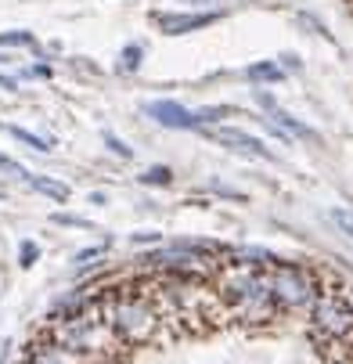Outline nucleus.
<instances>
[{"mask_svg":"<svg viewBox=\"0 0 353 364\" xmlns=\"http://www.w3.org/2000/svg\"><path fill=\"white\" fill-rule=\"evenodd\" d=\"M267 278H271V296L278 314H303L321 296L317 278L299 264H267Z\"/></svg>","mask_w":353,"mask_h":364,"instance_id":"4","label":"nucleus"},{"mask_svg":"<svg viewBox=\"0 0 353 364\" xmlns=\"http://www.w3.org/2000/svg\"><path fill=\"white\" fill-rule=\"evenodd\" d=\"M271 112H274V119H278V123H281L285 130H292L295 137H303V141H317V134H314V130H310L307 123H299V119H292V116H288V112H281L278 105H274Z\"/></svg>","mask_w":353,"mask_h":364,"instance_id":"10","label":"nucleus"},{"mask_svg":"<svg viewBox=\"0 0 353 364\" xmlns=\"http://www.w3.org/2000/svg\"><path fill=\"white\" fill-rule=\"evenodd\" d=\"M105 141H109V148H112V151H116V155H123V159H130V155H134V151H130V148H126V144H123V141H119V137H112V134H109V137H105Z\"/></svg>","mask_w":353,"mask_h":364,"instance_id":"17","label":"nucleus"},{"mask_svg":"<svg viewBox=\"0 0 353 364\" xmlns=\"http://www.w3.org/2000/svg\"><path fill=\"white\" fill-rule=\"evenodd\" d=\"M55 224H69V228H87V220H80V217H55Z\"/></svg>","mask_w":353,"mask_h":364,"instance_id":"19","label":"nucleus"},{"mask_svg":"<svg viewBox=\"0 0 353 364\" xmlns=\"http://www.w3.org/2000/svg\"><path fill=\"white\" fill-rule=\"evenodd\" d=\"M29 364H94L90 357L76 353V350H65L50 339H40L33 350H29Z\"/></svg>","mask_w":353,"mask_h":364,"instance_id":"6","label":"nucleus"},{"mask_svg":"<svg viewBox=\"0 0 353 364\" xmlns=\"http://www.w3.org/2000/svg\"><path fill=\"white\" fill-rule=\"evenodd\" d=\"M156 22H159L166 33H188V29H195V26L217 22V15H156Z\"/></svg>","mask_w":353,"mask_h":364,"instance_id":"9","label":"nucleus"},{"mask_svg":"<svg viewBox=\"0 0 353 364\" xmlns=\"http://www.w3.org/2000/svg\"><path fill=\"white\" fill-rule=\"evenodd\" d=\"M0 43H15V47H26V43H33V36H29V33H0Z\"/></svg>","mask_w":353,"mask_h":364,"instance_id":"16","label":"nucleus"},{"mask_svg":"<svg viewBox=\"0 0 353 364\" xmlns=\"http://www.w3.org/2000/svg\"><path fill=\"white\" fill-rule=\"evenodd\" d=\"M8 130H11V137L26 141L29 148H36V151H50V141H43V137H36V134H29V130H22V127H8Z\"/></svg>","mask_w":353,"mask_h":364,"instance_id":"12","label":"nucleus"},{"mask_svg":"<svg viewBox=\"0 0 353 364\" xmlns=\"http://www.w3.org/2000/svg\"><path fill=\"white\" fill-rule=\"evenodd\" d=\"M213 137H217V141H224V144H227V148H234V151L256 155V159H274V151H271V148H264V141H256V137L245 134V130L220 127V130H213Z\"/></svg>","mask_w":353,"mask_h":364,"instance_id":"7","label":"nucleus"},{"mask_svg":"<svg viewBox=\"0 0 353 364\" xmlns=\"http://www.w3.org/2000/svg\"><path fill=\"white\" fill-rule=\"evenodd\" d=\"M349 353H353V346H349Z\"/></svg>","mask_w":353,"mask_h":364,"instance_id":"24","label":"nucleus"},{"mask_svg":"<svg viewBox=\"0 0 353 364\" xmlns=\"http://www.w3.org/2000/svg\"><path fill=\"white\" fill-rule=\"evenodd\" d=\"M0 170H11V173H22V177H26V170H22V166H18L15 159H8L4 151H0Z\"/></svg>","mask_w":353,"mask_h":364,"instance_id":"18","label":"nucleus"},{"mask_svg":"<svg viewBox=\"0 0 353 364\" xmlns=\"http://www.w3.org/2000/svg\"><path fill=\"white\" fill-rule=\"evenodd\" d=\"M141 181H144V184H170V170H166V166H156V170L141 173Z\"/></svg>","mask_w":353,"mask_h":364,"instance_id":"14","label":"nucleus"},{"mask_svg":"<svg viewBox=\"0 0 353 364\" xmlns=\"http://www.w3.org/2000/svg\"><path fill=\"white\" fill-rule=\"evenodd\" d=\"M134 65H137V47L126 50V69H134Z\"/></svg>","mask_w":353,"mask_h":364,"instance_id":"21","label":"nucleus"},{"mask_svg":"<svg viewBox=\"0 0 353 364\" xmlns=\"http://www.w3.org/2000/svg\"><path fill=\"white\" fill-rule=\"evenodd\" d=\"M29 184H33L36 191L50 195L55 202H65V198H69V184H62V181H50V177H29Z\"/></svg>","mask_w":353,"mask_h":364,"instance_id":"11","label":"nucleus"},{"mask_svg":"<svg viewBox=\"0 0 353 364\" xmlns=\"http://www.w3.org/2000/svg\"><path fill=\"white\" fill-rule=\"evenodd\" d=\"M33 259H36V245H29V242H26V245H22V264L29 267Z\"/></svg>","mask_w":353,"mask_h":364,"instance_id":"20","label":"nucleus"},{"mask_svg":"<svg viewBox=\"0 0 353 364\" xmlns=\"http://www.w3.org/2000/svg\"><path fill=\"white\" fill-rule=\"evenodd\" d=\"M148 116H156L159 123H166V127H198V116L195 112H188V109H180V105H173V101H156V105H148Z\"/></svg>","mask_w":353,"mask_h":364,"instance_id":"8","label":"nucleus"},{"mask_svg":"<svg viewBox=\"0 0 353 364\" xmlns=\"http://www.w3.org/2000/svg\"><path fill=\"white\" fill-rule=\"evenodd\" d=\"M310 332L328 350L353 346V303L342 296H317L310 303Z\"/></svg>","mask_w":353,"mask_h":364,"instance_id":"5","label":"nucleus"},{"mask_svg":"<svg viewBox=\"0 0 353 364\" xmlns=\"http://www.w3.org/2000/svg\"><path fill=\"white\" fill-rule=\"evenodd\" d=\"M332 220L353 238V213H349V210H332Z\"/></svg>","mask_w":353,"mask_h":364,"instance_id":"15","label":"nucleus"},{"mask_svg":"<svg viewBox=\"0 0 353 364\" xmlns=\"http://www.w3.org/2000/svg\"><path fill=\"white\" fill-rule=\"evenodd\" d=\"M43 339L58 343L65 350H76V353L90 357L94 364H109V360H116L126 350L119 343V336L112 332V325L105 321V314H101V306H97L94 296L83 306H76V310L55 314V321H50Z\"/></svg>","mask_w":353,"mask_h":364,"instance_id":"3","label":"nucleus"},{"mask_svg":"<svg viewBox=\"0 0 353 364\" xmlns=\"http://www.w3.org/2000/svg\"><path fill=\"white\" fill-rule=\"evenodd\" d=\"M0 62H8V58H4V55H0Z\"/></svg>","mask_w":353,"mask_h":364,"instance_id":"22","label":"nucleus"},{"mask_svg":"<svg viewBox=\"0 0 353 364\" xmlns=\"http://www.w3.org/2000/svg\"><path fill=\"white\" fill-rule=\"evenodd\" d=\"M94 299L123 346H148L166 332V321L159 314L156 299L148 296L144 282L141 285H112L105 292H97Z\"/></svg>","mask_w":353,"mask_h":364,"instance_id":"2","label":"nucleus"},{"mask_svg":"<svg viewBox=\"0 0 353 364\" xmlns=\"http://www.w3.org/2000/svg\"><path fill=\"white\" fill-rule=\"evenodd\" d=\"M249 76H252V80H260V76H264V80H281V69H278V65H252Z\"/></svg>","mask_w":353,"mask_h":364,"instance_id":"13","label":"nucleus"},{"mask_svg":"<svg viewBox=\"0 0 353 364\" xmlns=\"http://www.w3.org/2000/svg\"><path fill=\"white\" fill-rule=\"evenodd\" d=\"M0 195H4V188H0Z\"/></svg>","mask_w":353,"mask_h":364,"instance_id":"23","label":"nucleus"},{"mask_svg":"<svg viewBox=\"0 0 353 364\" xmlns=\"http://www.w3.org/2000/svg\"><path fill=\"white\" fill-rule=\"evenodd\" d=\"M224 318H231L234 325L245 328H264L278 318V306L271 296V278L267 267L256 259H238L227 256L217 264V282L210 285Z\"/></svg>","mask_w":353,"mask_h":364,"instance_id":"1","label":"nucleus"}]
</instances>
